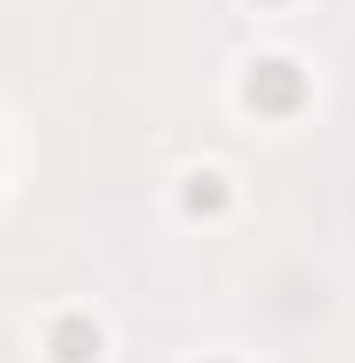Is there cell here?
<instances>
[{
	"mask_svg": "<svg viewBox=\"0 0 355 363\" xmlns=\"http://www.w3.org/2000/svg\"><path fill=\"white\" fill-rule=\"evenodd\" d=\"M195 217H209V210H223V175H195L188 182V196H181Z\"/></svg>",
	"mask_w": 355,
	"mask_h": 363,
	"instance_id": "obj_3",
	"label": "cell"
},
{
	"mask_svg": "<svg viewBox=\"0 0 355 363\" xmlns=\"http://www.w3.org/2000/svg\"><path fill=\"white\" fill-rule=\"evenodd\" d=\"M244 98H251L258 112H293V105L307 98V77H300L286 56H265V63H251V77H244Z\"/></svg>",
	"mask_w": 355,
	"mask_h": 363,
	"instance_id": "obj_1",
	"label": "cell"
},
{
	"mask_svg": "<svg viewBox=\"0 0 355 363\" xmlns=\"http://www.w3.org/2000/svg\"><path fill=\"white\" fill-rule=\"evenodd\" d=\"M49 350H56V363H98V321L63 315L49 328Z\"/></svg>",
	"mask_w": 355,
	"mask_h": 363,
	"instance_id": "obj_2",
	"label": "cell"
}]
</instances>
